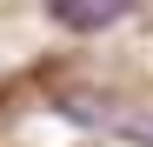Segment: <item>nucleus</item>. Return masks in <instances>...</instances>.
Listing matches in <instances>:
<instances>
[{"label":"nucleus","mask_w":153,"mask_h":147,"mask_svg":"<svg viewBox=\"0 0 153 147\" xmlns=\"http://www.w3.org/2000/svg\"><path fill=\"white\" fill-rule=\"evenodd\" d=\"M140 0H47V20L67 34H100V27H113V20H126Z\"/></svg>","instance_id":"obj_1"},{"label":"nucleus","mask_w":153,"mask_h":147,"mask_svg":"<svg viewBox=\"0 0 153 147\" xmlns=\"http://www.w3.org/2000/svg\"><path fill=\"white\" fill-rule=\"evenodd\" d=\"M146 140H153V134H146Z\"/></svg>","instance_id":"obj_2"}]
</instances>
